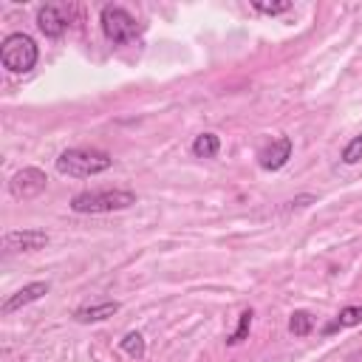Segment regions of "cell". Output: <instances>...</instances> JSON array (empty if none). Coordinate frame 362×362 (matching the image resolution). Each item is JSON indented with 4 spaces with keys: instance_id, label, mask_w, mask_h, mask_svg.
I'll return each mask as SVG.
<instances>
[{
    "instance_id": "cell-16",
    "label": "cell",
    "mask_w": 362,
    "mask_h": 362,
    "mask_svg": "<svg viewBox=\"0 0 362 362\" xmlns=\"http://www.w3.org/2000/svg\"><path fill=\"white\" fill-rule=\"evenodd\" d=\"M362 159V133L359 136H354L346 148H343V161L346 164H357Z\"/></svg>"
},
{
    "instance_id": "cell-6",
    "label": "cell",
    "mask_w": 362,
    "mask_h": 362,
    "mask_svg": "<svg viewBox=\"0 0 362 362\" xmlns=\"http://www.w3.org/2000/svg\"><path fill=\"white\" fill-rule=\"evenodd\" d=\"M48 244V235L43 229H17L3 235V249L6 252H37Z\"/></svg>"
},
{
    "instance_id": "cell-4",
    "label": "cell",
    "mask_w": 362,
    "mask_h": 362,
    "mask_svg": "<svg viewBox=\"0 0 362 362\" xmlns=\"http://www.w3.org/2000/svg\"><path fill=\"white\" fill-rule=\"evenodd\" d=\"M100 20H102V32H105V37H108L111 43H116V45L131 43V40L139 34V23H136V17H133L131 12H125L122 6H105L102 14H100Z\"/></svg>"
},
{
    "instance_id": "cell-2",
    "label": "cell",
    "mask_w": 362,
    "mask_h": 362,
    "mask_svg": "<svg viewBox=\"0 0 362 362\" xmlns=\"http://www.w3.org/2000/svg\"><path fill=\"white\" fill-rule=\"evenodd\" d=\"M136 204V196L131 190H93V192H80L71 199V210L80 215H96V212H116L128 210Z\"/></svg>"
},
{
    "instance_id": "cell-10",
    "label": "cell",
    "mask_w": 362,
    "mask_h": 362,
    "mask_svg": "<svg viewBox=\"0 0 362 362\" xmlns=\"http://www.w3.org/2000/svg\"><path fill=\"white\" fill-rule=\"evenodd\" d=\"M119 311V303L116 300H105V303H93V306H82L74 311V320L77 323H100V320H108Z\"/></svg>"
},
{
    "instance_id": "cell-17",
    "label": "cell",
    "mask_w": 362,
    "mask_h": 362,
    "mask_svg": "<svg viewBox=\"0 0 362 362\" xmlns=\"http://www.w3.org/2000/svg\"><path fill=\"white\" fill-rule=\"evenodd\" d=\"M252 6L258 12H263V14H283V12L292 9V3H289V0H280V3H260V0H255Z\"/></svg>"
},
{
    "instance_id": "cell-5",
    "label": "cell",
    "mask_w": 362,
    "mask_h": 362,
    "mask_svg": "<svg viewBox=\"0 0 362 362\" xmlns=\"http://www.w3.org/2000/svg\"><path fill=\"white\" fill-rule=\"evenodd\" d=\"M45 184H48V179H45V173L40 170V167H23L20 173L12 176L9 192H12L14 199L26 201V199H37L40 192L45 190Z\"/></svg>"
},
{
    "instance_id": "cell-13",
    "label": "cell",
    "mask_w": 362,
    "mask_h": 362,
    "mask_svg": "<svg viewBox=\"0 0 362 362\" xmlns=\"http://www.w3.org/2000/svg\"><path fill=\"white\" fill-rule=\"evenodd\" d=\"M311 328H315V317H311L308 311H295V315L289 317V331L295 337H308Z\"/></svg>"
},
{
    "instance_id": "cell-11",
    "label": "cell",
    "mask_w": 362,
    "mask_h": 362,
    "mask_svg": "<svg viewBox=\"0 0 362 362\" xmlns=\"http://www.w3.org/2000/svg\"><path fill=\"white\" fill-rule=\"evenodd\" d=\"M218 150H221V139L215 133H201V136H196V142H192V153L199 159H215Z\"/></svg>"
},
{
    "instance_id": "cell-3",
    "label": "cell",
    "mask_w": 362,
    "mask_h": 362,
    "mask_svg": "<svg viewBox=\"0 0 362 362\" xmlns=\"http://www.w3.org/2000/svg\"><path fill=\"white\" fill-rule=\"evenodd\" d=\"M37 57H40L37 43L23 32L9 34L3 45H0V60H3V68H9L12 74H29L37 65Z\"/></svg>"
},
{
    "instance_id": "cell-9",
    "label": "cell",
    "mask_w": 362,
    "mask_h": 362,
    "mask_svg": "<svg viewBox=\"0 0 362 362\" xmlns=\"http://www.w3.org/2000/svg\"><path fill=\"white\" fill-rule=\"evenodd\" d=\"M37 26L45 37H63L68 29V17L60 6H43L37 12Z\"/></svg>"
},
{
    "instance_id": "cell-14",
    "label": "cell",
    "mask_w": 362,
    "mask_h": 362,
    "mask_svg": "<svg viewBox=\"0 0 362 362\" xmlns=\"http://www.w3.org/2000/svg\"><path fill=\"white\" fill-rule=\"evenodd\" d=\"M119 348H122L128 357H133V359H142L144 357V337L139 331H131V334H125V340L119 343Z\"/></svg>"
},
{
    "instance_id": "cell-12",
    "label": "cell",
    "mask_w": 362,
    "mask_h": 362,
    "mask_svg": "<svg viewBox=\"0 0 362 362\" xmlns=\"http://www.w3.org/2000/svg\"><path fill=\"white\" fill-rule=\"evenodd\" d=\"M362 323V306H346L340 315H337L334 323H328L323 331L326 334H334L337 328H351V326H359Z\"/></svg>"
},
{
    "instance_id": "cell-8",
    "label": "cell",
    "mask_w": 362,
    "mask_h": 362,
    "mask_svg": "<svg viewBox=\"0 0 362 362\" xmlns=\"http://www.w3.org/2000/svg\"><path fill=\"white\" fill-rule=\"evenodd\" d=\"M48 295V283L45 280H37V283H29V286H23L17 289V292L0 306V315H14V311H20L23 306H29V303H37L40 297Z\"/></svg>"
},
{
    "instance_id": "cell-15",
    "label": "cell",
    "mask_w": 362,
    "mask_h": 362,
    "mask_svg": "<svg viewBox=\"0 0 362 362\" xmlns=\"http://www.w3.org/2000/svg\"><path fill=\"white\" fill-rule=\"evenodd\" d=\"M252 311H244V315H240V320H238V328H235V334L232 337H227V343L229 346H240L249 337V328H252Z\"/></svg>"
},
{
    "instance_id": "cell-1",
    "label": "cell",
    "mask_w": 362,
    "mask_h": 362,
    "mask_svg": "<svg viewBox=\"0 0 362 362\" xmlns=\"http://www.w3.org/2000/svg\"><path fill=\"white\" fill-rule=\"evenodd\" d=\"M113 159L105 150H93V148H71L60 153L57 159V173L71 176V179H91L111 170Z\"/></svg>"
},
{
    "instance_id": "cell-7",
    "label": "cell",
    "mask_w": 362,
    "mask_h": 362,
    "mask_svg": "<svg viewBox=\"0 0 362 362\" xmlns=\"http://www.w3.org/2000/svg\"><path fill=\"white\" fill-rule=\"evenodd\" d=\"M289 159H292V139L289 136H278L269 148H263L258 153V164L263 170H280V167H286Z\"/></svg>"
}]
</instances>
